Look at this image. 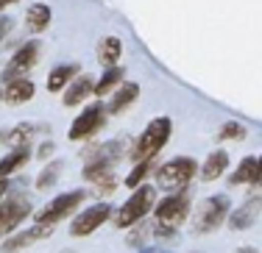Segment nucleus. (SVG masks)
<instances>
[{
	"label": "nucleus",
	"instance_id": "f257e3e1",
	"mask_svg": "<svg viewBox=\"0 0 262 253\" xmlns=\"http://www.w3.org/2000/svg\"><path fill=\"white\" fill-rule=\"evenodd\" d=\"M170 120L167 117H159V120H151L148 122V128L142 131V137L134 142V147H131V162H148V159H154L157 153L165 147V142L170 139Z\"/></svg>",
	"mask_w": 262,
	"mask_h": 253
},
{
	"label": "nucleus",
	"instance_id": "f03ea898",
	"mask_svg": "<svg viewBox=\"0 0 262 253\" xmlns=\"http://www.w3.org/2000/svg\"><path fill=\"white\" fill-rule=\"evenodd\" d=\"M229 197L226 195H212L207 197V200L198 206V214H195V223H192V228H195V234H212L217 231L223 223L229 220Z\"/></svg>",
	"mask_w": 262,
	"mask_h": 253
},
{
	"label": "nucleus",
	"instance_id": "7ed1b4c3",
	"mask_svg": "<svg viewBox=\"0 0 262 253\" xmlns=\"http://www.w3.org/2000/svg\"><path fill=\"white\" fill-rule=\"evenodd\" d=\"M154 197H157V192H154L151 187H140L137 192H131V197L126 203L120 206V212L115 214V225L120 228H128V225H137L142 217H145L148 212H151L154 206Z\"/></svg>",
	"mask_w": 262,
	"mask_h": 253
},
{
	"label": "nucleus",
	"instance_id": "20e7f679",
	"mask_svg": "<svg viewBox=\"0 0 262 253\" xmlns=\"http://www.w3.org/2000/svg\"><path fill=\"white\" fill-rule=\"evenodd\" d=\"M195 172H198V164L192 162V159L179 156V159H173V162L162 164L159 172H157V181H159L162 189H182L184 184H190L192 178H195Z\"/></svg>",
	"mask_w": 262,
	"mask_h": 253
},
{
	"label": "nucleus",
	"instance_id": "39448f33",
	"mask_svg": "<svg viewBox=\"0 0 262 253\" xmlns=\"http://www.w3.org/2000/svg\"><path fill=\"white\" fill-rule=\"evenodd\" d=\"M84 192H64V195H59V197H53L51 203H48L45 209H42L39 214H34L36 217V225H51L53 228V223H59V220H64L67 214H73L76 209L84 203Z\"/></svg>",
	"mask_w": 262,
	"mask_h": 253
},
{
	"label": "nucleus",
	"instance_id": "423d86ee",
	"mask_svg": "<svg viewBox=\"0 0 262 253\" xmlns=\"http://www.w3.org/2000/svg\"><path fill=\"white\" fill-rule=\"evenodd\" d=\"M187 214H190V195L182 189V192L165 197L157 206V223L165 228H176L187 220Z\"/></svg>",
	"mask_w": 262,
	"mask_h": 253
},
{
	"label": "nucleus",
	"instance_id": "0eeeda50",
	"mask_svg": "<svg viewBox=\"0 0 262 253\" xmlns=\"http://www.w3.org/2000/svg\"><path fill=\"white\" fill-rule=\"evenodd\" d=\"M36 59H39V42L31 39V42H26V45H23L20 50L14 53V59L9 61V67L3 70V81H6V84L23 81V75H26L31 67L36 64Z\"/></svg>",
	"mask_w": 262,
	"mask_h": 253
},
{
	"label": "nucleus",
	"instance_id": "6e6552de",
	"mask_svg": "<svg viewBox=\"0 0 262 253\" xmlns=\"http://www.w3.org/2000/svg\"><path fill=\"white\" fill-rule=\"evenodd\" d=\"M106 106H101V103H95V106H90L86 112H81L76 117V122H73V128H70V139H86V137H92L95 131H101L103 128V122H106Z\"/></svg>",
	"mask_w": 262,
	"mask_h": 253
},
{
	"label": "nucleus",
	"instance_id": "1a4fd4ad",
	"mask_svg": "<svg viewBox=\"0 0 262 253\" xmlns=\"http://www.w3.org/2000/svg\"><path fill=\"white\" fill-rule=\"evenodd\" d=\"M109 214H115L109 203H95V206H90L86 212H81L78 217L73 220L70 234L73 237H86V234H92L98 225H103L106 220H109Z\"/></svg>",
	"mask_w": 262,
	"mask_h": 253
},
{
	"label": "nucleus",
	"instance_id": "9d476101",
	"mask_svg": "<svg viewBox=\"0 0 262 253\" xmlns=\"http://www.w3.org/2000/svg\"><path fill=\"white\" fill-rule=\"evenodd\" d=\"M28 214H31V203L26 197H11V200L0 203V237L11 234Z\"/></svg>",
	"mask_w": 262,
	"mask_h": 253
},
{
	"label": "nucleus",
	"instance_id": "9b49d317",
	"mask_svg": "<svg viewBox=\"0 0 262 253\" xmlns=\"http://www.w3.org/2000/svg\"><path fill=\"white\" fill-rule=\"evenodd\" d=\"M259 212H262V197H248L240 209H234V212L229 214V225H232L234 231H246V228H251L257 223Z\"/></svg>",
	"mask_w": 262,
	"mask_h": 253
},
{
	"label": "nucleus",
	"instance_id": "f8f14e48",
	"mask_svg": "<svg viewBox=\"0 0 262 253\" xmlns=\"http://www.w3.org/2000/svg\"><path fill=\"white\" fill-rule=\"evenodd\" d=\"M51 231H53L51 225H34L31 231H20V234H14V237H9V239L3 242V253H17V250L28 248V245H34V242H36V239L51 237Z\"/></svg>",
	"mask_w": 262,
	"mask_h": 253
},
{
	"label": "nucleus",
	"instance_id": "ddd939ff",
	"mask_svg": "<svg viewBox=\"0 0 262 253\" xmlns=\"http://www.w3.org/2000/svg\"><path fill=\"white\" fill-rule=\"evenodd\" d=\"M95 92V84H92L90 75H78L76 81L64 89V106H78V103L86 100V95Z\"/></svg>",
	"mask_w": 262,
	"mask_h": 253
},
{
	"label": "nucleus",
	"instance_id": "4468645a",
	"mask_svg": "<svg viewBox=\"0 0 262 253\" xmlns=\"http://www.w3.org/2000/svg\"><path fill=\"white\" fill-rule=\"evenodd\" d=\"M48 26H51V6L48 3H34L26 11V28L31 34H42Z\"/></svg>",
	"mask_w": 262,
	"mask_h": 253
},
{
	"label": "nucleus",
	"instance_id": "2eb2a0df",
	"mask_svg": "<svg viewBox=\"0 0 262 253\" xmlns=\"http://www.w3.org/2000/svg\"><path fill=\"white\" fill-rule=\"evenodd\" d=\"M76 78H78V64H59L56 70H51V75H48V89L59 92V89H64V86H70Z\"/></svg>",
	"mask_w": 262,
	"mask_h": 253
},
{
	"label": "nucleus",
	"instance_id": "dca6fc26",
	"mask_svg": "<svg viewBox=\"0 0 262 253\" xmlns=\"http://www.w3.org/2000/svg\"><path fill=\"white\" fill-rule=\"evenodd\" d=\"M28 159H31V150H28L26 145H23V147H11V150L0 159V178H9L11 172L20 170Z\"/></svg>",
	"mask_w": 262,
	"mask_h": 253
},
{
	"label": "nucleus",
	"instance_id": "f3484780",
	"mask_svg": "<svg viewBox=\"0 0 262 253\" xmlns=\"http://www.w3.org/2000/svg\"><path fill=\"white\" fill-rule=\"evenodd\" d=\"M117 59H120V39L117 36H103L98 42V61L106 70H112V67H117Z\"/></svg>",
	"mask_w": 262,
	"mask_h": 253
},
{
	"label": "nucleus",
	"instance_id": "a211bd4d",
	"mask_svg": "<svg viewBox=\"0 0 262 253\" xmlns=\"http://www.w3.org/2000/svg\"><path fill=\"white\" fill-rule=\"evenodd\" d=\"M226 167H229V153L226 150H215V153H209V159L204 162L201 178H204V181H215V178L223 175V170H226Z\"/></svg>",
	"mask_w": 262,
	"mask_h": 253
},
{
	"label": "nucleus",
	"instance_id": "6ab92c4d",
	"mask_svg": "<svg viewBox=\"0 0 262 253\" xmlns=\"http://www.w3.org/2000/svg\"><path fill=\"white\" fill-rule=\"evenodd\" d=\"M137 95H140V86L137 84H123L120 89H117V95H115V100L106 106V112L109 114H117V112H123L126 106H131V103L137 100Z\"/></svg>",
	"mask_w": 262,
	"mask_h": 253
},
{
	"label": "nucleus",
	"instance_id": "aec40b11",
	"mask_svg": "<svg viewBox=\"0 0 262 253\" xmlns=\"http://www.w3.org/2000/svg\"><path fill=\"white\" fill-rule=\"evenodd\" d=\"M34 97V84L31 81H14V84H9V89H6V100L9 103H26Z\"/></svg>",
	"mask_w": 262,
	"mask_h": 253
},
{
	"label": "nucleus",
	"instance_id": "412c9836",
	"mask_svg": "<svg viewBox=\"0 0 262 253\" xmlns=\"http://www.w3.org/2000/svg\"><path fill=\"white\" fill-rule=\"evenodd\" d=\"M254 175H257V159H243L237 172L232 175V184H254Z\"/></svg>",
	"mask_w": 262,
	"mask_h": 253
},
{
	"label": "nucleus",
	"instance_id": "4be33fe9",
	"mask_svg": "<svg viewBox=\"0 0 262 253\" xmlns=\"http://www.w3.org/2000/svg\"><path fill=\"white\" fill-rule=\"evenodd\" d=\"M120 81H123V70H120V67H112V70L103 72L101 81L95 84V92H98V95H106V92L115 89V86L120 84Z\"/></svg>",
	"mask_w": 262,
	"mask_h": 253
},
{
	"label": "nucleus",
	"instance_id": "5701e85b",
	"mask_svg": "<svg viewBox=\"0 0 262 253\" xmlns=\"http://www.w3.org/2000/svg\"><path fill=\"white\" fill-rule=\"evenodd\" d=\"M34 131H36L34 125H17L14 131H6V134H0V142H11L14 147H23V145H26V139H28Z\"/></svg>",
	"mask_w": 262,
	"mask_h": 253
},
{
	"label": "nucleus",
	"instance_id": "b1692460",
	"mask_svg": "<svg viewBox=\"0 0 262 253\" xmlns=\"http://www.w3.org/2000/svg\"><path fill=\"white\" fill-rule=\"evenodd\" d=\"M61 167H64V162H51L45 170L39 172V178H36V187H39V189H51L53 184H56V178H59Z\"/></svg>",
	"mask_w": 262,
	"mask_h": 253
},
{
	"label": "nucleus",
	"instance_id": "393cba45",
	"mask_svg": "<svg viewBox=\"0 0 262 253\" xmlns=\"http://www.w3.org/2000/svg\"><path fill=\"white\" fill-rule=\"evenodd\" d=\"M151 170H154V159H148V162H140L134 170H131V175L126 178V184H128V187H140V181H142V178H145Z\"/></svg>",
	"mask_w": 262,
	"mask_h": 253
},
{
	"label": "nucleus",
	"instance_id": "a878e982",
	"mask_svg": "<svg viewBox=\"0 0 262 253\" xmlns=\"http://www.w3.org/2000/svg\"><path fill=\"white\" fill-rule=\"evenodd\" d=\"M243 137H246V128L240 122H226L217 134V139H243Z\"/></svg>",
	"mask_w": 262,
	"mask_h": 253
},
{
	"label": "nucleus",
	"instance_id": "bb28decb",
	"mask_svg": "<svg viewBox=\"0 0 262 253\" xmlns=\"http://www.w3.org/2000/svg\"><path fill=\"white\" fill-rule=\"evenodd\" d=\"M115 187H117V178L109 175V178H103V181H98V187H95V192H92V195H98V197H101V195H112V192H115Z\"/></svg>",
	"mask_w": 262,
	"mask_h": 253
},
{
	"label": "nucleus",
	"instance_id": "cd10ccee",
	"mask_svg": "<svg viewBox=\"0 0 262 253\" xmlns=\"http://www.w3.org/2000/svg\"><path fill=\"white\" fill-rule=\"evenodd\" d=\"M53 142H45V145H42L39 147V150H36V156H39V159H48V156H51V153H53Z\"/></svg>",
	"mask_w": 262,
	"mask_h": 253
},
{
	"label": "nucleus",
	"instance_id": "c85d7f7f",
	"mask_svg": "<svg viewBox=\"0 0 262 253\" xmlns=\"http://www.w3.org/2000/svg\"><path fill=\"white\" fill-rule=\"evenodd\" d=\"M254 187H262V159H257V175H254Z\"/></svg>",
	"mask_w": 262,
	"mask_h": 253
},
{
	"label": "nucleus",
	"instance_id": "c756f323",
	"mask_svg": "<svg viewBox=\"0 0 262 253\" xmlns=\"http://www.w3.org/2000/svg\"><path fill=\"white\" fill-rule=\"evenodd\" d=\"M9 28H11V20H6V17H3V20H0V39L9 34Z\"/></svg>",
	"mask_w": 262,
	"mask_h": 253
},
{
	"label": "nucleus",
	"instance_id": "7c9ffc66",
	"mask_svg": "<svg viewBox=\"0 0 262 253\" xmlns=\"http://www.w3.org/2000/svg\"><path fill=\"white\" fill-rule=\"evenodd\" d=\"M6 189H9V181H6V178H0V197L6 195Z\"/></svg>",
	"mask_w": 262,
	"mask_h": 253
},
{
	"label": "nucleus",
	"instance_id": "2f4dec72",
	"mask_svg": "<svg viewBox=\"0 0 262 253\" xmlns=\"http://www.w3.org/2000/svg\"><path fill=\"white\" fill-rule=\"evenodd\" d=\"M140 253H165V250H162V248H142Z\"/></svg>",
	"mask_w": 262,
	"mask_h": 253
},
{
	"label": "nucleus",
	"instance_id": "473e14b6",
	"mask_svg": "<svg viewBox=\"0 0 262 253\" xmlns=\"http://www.w3.org/2000/svg\"><path fill=\"white\" fill-rule=\"evenodd\" d=\"M11 3V0H0V9H3V6H9Z\"/></svg>",
	"mask_w": 262,
	"mask_h": 253
},
{
	"label": "nucleus",
	"instance_id": "72a5a7b5",
	"mask_svg": "<svg viewBox=\"0 0 262 253\" xmlns=\"http://www.w3.org/2000/svg\"><path fill=\"white\" fill-rule=\"evenodd\" d=\"M237 253H254V250H251V248H246V250H237Z\"/></svg>",
	"mask_w": 262,
	"mask_h": 253
},
{
	"label": "nucleus",
	"instance_id": "f704fd0d",
	"mask_svg": "<svg viewBox=\"0 0 262 253\" xmlns=\"http://www.w3.org/2000/svg\"><path fill=\"white\" fill-rule=\"evenodd\" d=\"M0 97H3V92H0Z\"/></svg>",
	"mask_w": 262,
	"mask_h": 253
}]
</instances>
